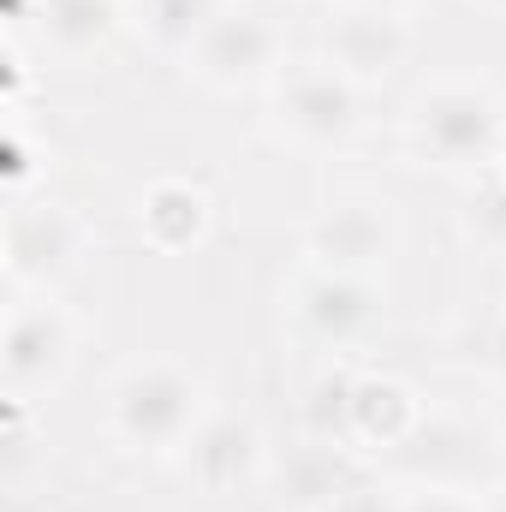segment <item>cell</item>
Listing matches in <instances>:
<instances>
[{"mask_svg": "<svg viewBox=\"0 0 506 512\" xmlns=\"http://www.w3.org/2000/svg\"><path fill=\"white\" fill-rule=\"evenodd\" d=\"M405 149L435 173H495L506 155V102L477 78H441L411 96Z\"/></svg>", "mask_w": 506, "mask_h": 512, "instance_id": "cell-1", "label": "cell"}, {"mask_svg": "<svg viewBox=\"0 0 506 512\" xmlns=\"http://www.w3.org/2000/svg\"><path fill=\"white\" fill-rule=\"evenodd\" d=\"M203 417H209V393L173 358H143L120 370L108 387V411H102L108 441L137 459H179L185 441L203 429Z\"/></svg>", "mask_w": 506, "mask_h": 512, "instance_id": "cell-2", "label": "cell"}, {"mask_svg": "<svg viewBox=\"0 0 506 512\" xmlns=\"http://www.w3.org/2000/svg\"><path fill=\"white\" fill-rule=\"evenodd\" d=\"M268 126L304 155H340L364 131V90L340 78L328 60L286 66L268 84Z\"/></svg>", "mask_w": 506, "mask_h": 512, "instance_id": "cell-3", "label": "cell"}, {"mask_svg": "<svg viewBox=\"0 0 506 512\" xmlns=\"http://www.w3.org/2000/svg\"><path fill=\"white\" fill-rule=\"evenodd\" d=\"M185 72L203 84V90H221V96H239V90H268L280 72H286V36L268 12L256 6H227L203 42L185 54Z\"/></svg>", "mask_w": 506, "mask_h": 512, "instance_id": "cell-4", "label": "cell"}, {"mask_svg": "<svg viewBox=\"0 0 506 512\" xmlns=\"http://www.w3.org/2000/svg\"><path fill=\"white\" fill-rule=\"evenodd\" d=\"M78 358V328L66 316V304L54 292H24L12 310H6V328H0V370H6V393L12 399H36V393H54L66 382Z\"/></svg>", "mask_w": 506, "mask_h": 512, "instance_id": "cell-5", "label": "cell"}, {"mask_svg": "<svg viewBox=\"0 0 506 512\" xmlns=\"http://www.w3.org/2000/svg\"><path fill=\"white\" fill-rule=\"evenodd\" d=\"M286 316L316 340V346H364L387 322V292L381 280H364V274H334V268H298L292 286H286Z\"/></svg>", "mask_w": 506, "mask_h": 512, "instance_id": "cell-6", "label": "cell"}, {"mask_svg": "<svg viewBox=\"0 0 506 512\" xmlns=\"http://www.w3.org/2000/svg\"><path fill=\"white\" fill-rule=\"evenodd\" d=\"M393 245H399V227H393L387 203H376V197H334L304 221V262L310 268L381 280Z\"/></svg>", "mask_w": 506, "mask_h": 512, "instance_id": "cell-7", "label": "cell"}, {"mask_svg": "<svg viewBox=\"0 0 506 512\" xmlns=\"http://www.w3.org/2000/svg\"><path fill=\"white\" fill-rule=\"evenodd\" d=\"M262 489H268V507L274 512H334L352 489H358L352 447H346V441H328V435L310 429L304 441L268 453Z\"/></svg>", "mask_w": 506, "mask_h": 512, "instance_id": "cell-8", "label": "cell"}, {"mask_svg": "<svg viewBox=\"0 0 506 512\" xmlns=\"http://www.w3.org/2000/svg\"><path fill=\"white\" fill-rule=\"evenodd\" d=\"M316 60H328L358 90H376V84H387L411 60V24L393 18V12L328 6V18H322V54Z\"/></svg>", "mask_w": 506, "mask_h": 512, "instance_id": "cell-9", "label": "cell"}, {"mask_svg": "<svg viewBox=\"0 0 506 512\" xmlns=\"http://www.w3.org/2000/svg\"><path fill=\"white\" fill-rule=\"evenodd\" d=\"M268 441H262V429H256L251 417H233V411H209L203 417V429L185 441V453L173 459L209 501H221V495H239V489H262V471H268Z\"/></svg>", "mask_w": 506, "mask_h": 512, "instance_id": "cell-10", "label": "cell"}, {"mask_svg": "<svg viewBox=\"0 0 506 512\" xmlns=\"http://www.w3.org/2000/svg\"><path fill=\"white\" fill-rule=\"evenodd\" d=\"M84 256V221L66 203H18L6 215V274L12 286H54Z\"/></svg>", "mask_w": 506, "mask_h": 512, "instance_id": "cell-11", "label": "cell"}, {"mask_svg": "<svg viewBox=\"0 0 506 512\" xmlns=\"http://www.w3.org/2000/svg\"><path fill=\"white\" fill-rule=\"evenodd\" d=\"M417 393L399 376H352L346 370V393H340V441L364 447V453H387L399 441H411L417 429Z\"/></svg>", "mask_w": 506, "mask_h": 512, "instance_id": "cell-12", "label": "cell"}, {"mask_svg": "<svg viewBox=\"0 0 506 512\" xmlns=\"http://www.w3.org/2000/svg\"><path fill=\"white\" fill-rule=\"evenodd\" d=\"M126 24V0H36V36L54 60H96Z\"/></svg>", "mask_w": 506, "mask_h": 512, "instance_id": "cell-13", "label": "cell"}, {"mask_svg": "<svg viewBox=\"0 0 506 512\" xmlns=\"http://www.w3.org/2000/svg\"><path fill=\"white\" fill-rule=\"evenodd\" d=\"M209 227H215V197L191 179H155L137 197V233L155 251H191L209 239Z\"/></svg>", "mask_w": 506, "mask_h": 512, "instance_id": "cell-14", "label": "cell"}, {"mask_svg": "<svg viewBox=\"0 0 506 512\" xmlns=\"http://www.w3.org/2000/svg\"><path fill=\"white\" fill-rule=\"evenodd\" d=\"M126 6H131V30H137L155 54L185 60V54L203 42V30H209L233 0H126Z\"/></svg>", "mask_w": 506, "mask_h": 512, "instance_id": "cell-15", "label": "cell"}, {"mask_svg": "<svg viewBox=\"0 0 506 512\" xmlns=\"http://www.w3.org/2000/svg\"><path fill=\"white\" fill-rule=\"evenodd\" d=\"M465 233H471L489 256H506V179L501 173H483V185L471 191Z\"/></svg>", "mask_w": 506, "mask_h": 512, "instance_id": "cell-16", "label": "cell"}, {"mask_svg": "<svg viewBox=\"0 0 506 512\" xmlns=\"http://www.w3.org/2000/svg\"><path fill=\"white\" fill-rule=\"evenodd\" d=\"M393 512H483V501H465V495H453V489H423V495L399 501Z\"/></svg>", "mask_w": 506, "mask_h": 512, "instance_id": "cell-17", "label": "cell"}, {"mask_svg": "<svg viewBox=\"0 0 506 512\" xmlns=\"http://www.w3.org/2000/svg\"><path fill=\"white\" fill-rule=\"evenodd\" d=\"M334 6H364V12H393V18H405L417 0H334Z\"/></svg>", "mask_w": 506, "mask_h": 512, "instance_id": "cell-18", "label": "cell"}, {"mask_svg": "<svg viewBox=\"0 0 506 512\" xmlns=\"http://www.w3.org/2000/svg\"><path fill=\"white\" fill-rule=\"evenodd\" d=\"M489 370H495V382L506 387V322L495 328V340H489Z\"/></svg>", "mask_w": 506, "mask_h": 512, "instance_id": "cell-19", "label": "cell"}, {"mask_svg": "<svg viewBox=\"0 0 506 512\" xmlns=\"http://www.w3.org/2000/svg\"><path fill=\"white\" fill-rule=\"evenodd\" d=\"M483 512H506V495H495V501H483Z\"/></svg>", "mask_w": 506, "mask_h": 512, "instance_id": "cell-20", "label": "cell"}, {"mask_svg": "<svg viewBox=\"0 0 506 512\" xmlns=\"http://www.w3.org/2000/svg\"><path fill=\"white\" fill-rule=\"evenodd\" d=\"M471 6H489V12H506V0H471Z\"/></svg>", "mask_w": 506, "mask_h": 512, "instance_id": "cell-21", "label": "cell"}, {"mask_svg": "<svg viewBox=\"0 0 506 512\" xmlns=\"http://www.w3.org/2000/svg\"><path fill=\"white\" fill-rule=\"evenodd\" d=\"M495 173H501V179H506V155H501V167H495Z\"/></svg>", "mask_w": 506, "mask_h": 512, "instance_id": "cell-22", "label": "cell"}]
</instances>
